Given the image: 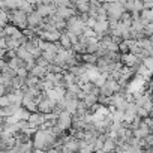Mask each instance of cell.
<instances>
[{"mask_svg": "<svg viewBox=\"0 0 153 153\" xmlns=\"http://www.w3.org/2000/svg\"><path fill=\"white\" fill-rule=\"evenodd\" d=\"M81 101L86 104V107H87V108H90L92 105L98 104V96H96V95H92V93H86V95H84V98H83Z\"/></svg>", "mask_w": 153, "mask_h": 153, "instance_id": "15", "label": "cell"}, {"mask_svg": "<svg viewBox=\"0 0 153 153\" xmlns=\"http://www.w3.org/2000/svg\"><path fill=\"white\" fill-rule=\"evenodd\" d=\"M41 57H42L47 63H54V60H56V54H54V53H50V51H42V53H41Z\"/></svg>", "mask_w": 153, "mask_h": 153, "instance_id": "17", "label": "cell"}, {"mask_svg": "<svg viewBox=\"0 0 153 153\" xmlns=\"http://www.w3.org/2000/svg\"><path fill=\"white\" fill-rule=\"evenodd\" d=\"M32 153H45V152H44V150H39V149H33Z\"/></svg>", "mask_w": 153, "mask_h": 153, "instance_id": "24", "label": "cell"}, {"mask_svg": "<svg viewBox=\"0 0 153 153\" xmlns=\"http://www.w3.org/2000/svg\"><path fill=\"white\" fill-rule=\"evenodd\" d=\"M5 51H6V50H0V59L5 57Z\"/></svg>", "mask_w": 153, "mask_h": 153, "instance_id": "25", "label": "cell"}, {"mask_svg": "<svg viewBox=\"0 0 153 153\" xmlns=\"http://www.w3.org/2000/svg\"><path fill=\"white\" fill-rule=\"evenodd\" d=\"M8 105H9V99H8V96H6V95L0 96V108H3V107H8Z\"/></svg>", "mask_w": 153, "mask_h": 153, "instance_id": "20", "label": "cell"}, {"mask_svg": "<svg viewBox=\"0 0 153 153\" xmlns=\"http://www.w3.org/2000/svg\"><path fill=\"white\" fill-rule=\"evenodd\" d=\"M35 11L42 17V18H47L50 15H53L56 12V6L53 3H41L38 6H35Z\"/></svg>", "mask_w": 153, "mask_h": 153, "instance_id": "4", "label": "cell"}, {"mask_svg": "<svg viewBox=\"0 0 153 153\" xmlns=\"http://www.w3.org/2000/svg\"><path fill=\"white\" fill-rule=\"evenodd\" d=\"M15 54H17V57L18 59H21L24 63H29V65H35V59H33V56L24 48V47H18L17 50H15Z\"/></svg>", "mask_w": 153, "mask_h": 153, "instance_id": "8", "label": "cell"}, {"mask_svg": "<svg viewBox=\"0 0 153 153\" xmlns=\"http://www.w3.org/2000/svg\"><path fill=\"white\" fill-rule=\"evenodd\" d=\"M101 6L105 9V12H107V20H120V17L123 15V12H125V8H123V5H120V3H116V2H108V3H101Z\"/></svg>", "mask_w": 153, "mask_h": 153, "instance_id": "2", "label": "cell"}, {"mask_svg": "<svg viewBox=\"0 0 153 153\" xmlns=\"http://www.w3.org/2000/svg\"><path fill=\"white\" fill-rule=\"evenodd\" d=\"M44 24V18L33 9L30 14H27V27H36L39 29Z\"/></svg>", "mask_w": 153, "mask_h": 153, "instance_id": "5", "label": "cell"}, {"mask_svg": "<svg viewBox=\"0 0 153 153\" xmlns=\"http://www.w3.org/2000/svg\"><path fill=\"white\" fill-rule=\"evenodd\" d=\"M135 116L140 117V119H146V117H150V113H149L147 110H144L143 107H137V113H135Z\"/></svg>", "mask_w": 153, "mask_h": 153, "instance_id": "18", "label": "cell"}, {"mask_svg": "<svg viewBox=\"0 0 153 153\" xmlns=\"http://www.w3.org/2000/svg\"><path fill=\"white\" fill-rule=\"evenodd\" d=\"M140 18L147 24V23H152L153 21V11L152 9H143L140 11Z\"/></svg>", "mask_w": 153, "mask_h": 153, "instance_id": "16", "label": "cell"}, {"mask_svg": "<svg viewBox=\"0 0 153 153\" xmlns=\"http://www.w3.org/2000/svg\"><path fill=\"white\" fill-rule=\"evenodd\" d=\"M15 119L17 120H29V116H30V111H27L24 107H18L17 111L14 113Z\"/></svg>", "mask_w": 153, "mask_h": 153, "instance_id": "13", "label": "cell"}, {"mask_svg": "<svg viewBox=\"0 0 153 153\" xmlns=\"http://www.w3.org/2000/svg\"><path fill=\"white\" fill-rule=\"evenodd\" d=\"M6 15H8V23H12L20 30L27 27V14L26 12H23L20 9H11L6 12Z\"/></svg>", "mask_w": 153, "mask_h": 153, "instance_id": "1", "label": "cell"}, {"mask_svg": "<svg viewBox=\"0 0 153 153\" xmlns=\"http://www.w3.org/2000/svg\"><path fill=\"white\" fill-rule=\"evenodd\" d=\"M56 126H57L60 131H63V132L69 131L71 126H72V114H69V113L65 111V110L60 111L59 116H57V120H56Z\"/></svg>", "mask_w": 153, "mask_h": 153, "instance_id": "3", "label": "cell"}, {"mask_svg": "<svg viewBox=\"0 0 153 153\" xmlns=\"http://www.w3.org/2000/svg\"><path fill=\"white\" fill-rule=\"evenodd\" d=\"M54 14L59 15L60 18H63V20H69L71 17L76 15V11L72 9V8H69V6H57Z\"/></svg>", "mask_w": 153, "mask_h": 153, "instance_id": "7", "label": "cell"}, {"mask_svg": "<svg viewBox=\"0 0 153 153\" xmlns=\"http://www.w3.org/2000/svg\"><path fill=\"white\" fill-rule=\"evenodd\" d=\"M153 0H143V9H152Z\"/></svg>", "mask_w": 153, "mask_h": 153, "instance_id": "21", "label": "cell"}, {"mask_svg": "<svg viewBox=\"0 0 153 153\" xmlns=\"http://www.w3.org/2000/svg\"><path fill=\"white\" fill-rule=\"evenodd\" d=\"M59 44H60V47L62 48H65V50H71L72 48V44H71V39H69V36L63 32V33H60V38H59V41H57Z\"/></svg>", "mask_w": 153, "mask_h": 153, "instance_id": "12", "label": "cell"}, {"mask_svg": "<svg viewBox=\"0 0 153 153\" xmlns=\"http://www.w3.org/2000/svg\"><path fill=\"white\" fill-rule=\"evenodd\" d=\"M116 149H117V144H116V140H113V138H105V141H104V144H102V152L104 153H114L116 152Z\"/></svg>", "mask_w": 153, "mask_h": 153, "instance_id": "9", "label": "cell"}, {"mask_svg": "<svg viewBox=\"0 0 153 153\" xmlns=\"http://www.w3.org/2000/svg\"><path fill=\"white\" fill-rule=\"evenodd\" d=\"M143 108H144V110H147V111L150 113V111H152V101H150V99H149V101H146V102H144V105H143Z\"/></svg>", "mask_w": 153, "mask_h": 153, "instance_id": "22", "label": "cell"}, {"mask_svg": "<svg viewBox=\"0 0 153 153\" xmlns=\"http://www.w3.org/2000/svg\"><path fill=\"white\" fill-rule=\"evenodd\" d=\"M15 74H17V76H21V78H26V76L29 75V71H27L24 66H21V68L15 69Z\"/></svg>", "mask_w": 153, "mask_h": 153, "instance_id": "19", "label": "cell"}, {"mask_svg": "<svg viewBox=\"0 0 153 153\" xmlns=\"http://www.w3.org/2000/svg\"><path fill=\"white\" fill-rule=\"evenodd\" d=\"M6 63H8V66H9L11 69H14V71H15V69H18V68H21V66H26V63H24L21 59H18L17 56H15V57H12V59H9Z\"/></svg>", "mask_w": 153, "mask_h": 153, "instance_id": "14", "label": "cell"}, {"mask_svg": "<svg viewBox=\"0 0 153 153\" xmlns=\"http://www.w3.org/2000/svg\"><path fill=\"white\" fill-rule=\"evenodd\" d=\"M0 50H6V41H5V38H0Z\"/></svg>", "mask_w": 153, "mask_h": 153, "instance_id": "23", "label": "cell"}, {"mask_svg": "<svg viewBox=\"0 0 153 153\" xmlns=\"http://www.w3.org/2000/svg\"><path fill=\"white\" fill-rule=\"evenodd\" d=\"M29 126L30 128H35V129H38L39 128V125H42L44 122H45V116H44V113H39V111H35V113H30V116H29Z\"/></svg>", "mask_w": 153, "mask_h": 153, "instance_id": "6", "label": "cell"}, {"mask_svg": "<svg viewBox=\"0 0 153 153\" xmlns=\"http://www.w3.org/2000/svg\"><path fill=\"white\" fill-rule=\"evenodd\" d=\"M63 149L68 150V152H71V153H78V140L72 138L71 141H68V143L63 144Z\"/></svg>", "mask_w": 153, "mask_h": 153, "instance_id": "11", "label": "cell"}, {"mask_svg": "<svg viewBox=\"0 0 153 153\" xmlns=\"http://www.w3.org/2000/svg\"><path fill=\"white\" fill-rule=\"evenodd\" d=\"M30 75H33V76H36V78H44L45 76V74H47V68L45 66H39V65H35L33 68H32V71L29 72Z\"/></svg>", "mask_w": 153, "mask_h": 153, "instance_id": "10", "label": "cell"}]
</instances>
